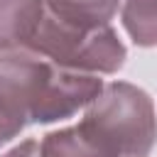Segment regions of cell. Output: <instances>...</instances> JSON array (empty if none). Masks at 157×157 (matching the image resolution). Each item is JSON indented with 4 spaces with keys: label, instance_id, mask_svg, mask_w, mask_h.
I'll return each instance as SVG.
<instances>
[{
    "label": "cell",
    "instance_id": "277c9868",
    "mask_svg": "<svg viewBox=\"0 0 157 157\" xmlns=\"http://www.w3.org/2000/svg\"><path fill=\"white\" fill-rule=\"evenodd\" d=\"M47 15V0H0V52L32 42Z\"/></svg>",
    "mask_w": 157,
    "mask_h": 157
},
{
    "label": "cell",
    "instance_id": "52a82bcc",
    "mask_svg": "<svg viewBox=\"0 0 157 157\" xmlns=\"http://www.w3.org/2000/svg\"><path fill=\"white\" fill-rule=\"evenodd\" d=\"M123 25L135 44L157 47V0H125Z\"/></svg>",
    "mask_w": 157,
    "mask_h": 157
},
{
    "label": "cell",
    "instance_id": "7a4b0ae2",
    "mask_svg": "<svg viewBox=\"0 0 157 157\" xmlns=\"http://www.w3.org/2000/svg\"><path fill=\"white\" fill-rule=\"evenodd\" d=\"M78 125L113 157H145L157 140L150 96L123 81L103 86Z\"/></svg>",
    "mask_w": 157,
    "mask_h": 157
},
{
    "label": "cell",
    "instance_id": "3957f363",
    "mask_svg": "<svg viewBox=\"0 0 157 157\" xmlns=\"http://www.w3.org/2000/svg\"><path fill=\"white\" fill-rule=\"evenodd\" d=\"M27 49L64 69L83 74H113L125 64V47L108 25L83 27L61 20L49 10Z\"/></svg>",
    "mask_w": 157,
    "mask_h": 157
},
{
    "label": "cell",
    "instance_id": "8992f818",
    "mask_svg": "<svg viewBox=\"0 0 157 157\" xmlns=\"http://www.w3.org/2000/svg\"><path fill=\"white\" fill-rule=\"evenodd\" d=\"M47 10L74 25L101 27L118 10V0H47Z\"/></svg>",
    "mask_w": 157,
    "mask_h": 157
},
{
    "label": "cell",
    "instance_id": "5b68a950",
    "mask_svg": "<svg viewBox=\"0 0 157 157\" xmlns=\"http://www.w3.org/2000/svg\"><path fill=\"white\" fill-rule=\"evenodd\" d=\"M39 145H42V157H113L81 125L49 132Z\"/></svg>",
    "mask_w": 157,
    "mask_h": 157
},
{
    "label": "cell",
    "instance_id": "ba28073f",
    "mask_svg": "<svg viewBox=\"0 0 157 157\" xmlns=\"http://www.w3.org/2000/svg\"><path fill=\"white\" fill-rule=\"evenodd\" d=\"M22 128H25L22 120H15V118H10V115H5L0 110V145H5L7 140H12Z\"/></svg>",
    "mask_w": 157,
    "mask_h": 157
},
{
    "label": "cell",
    "instance_id": "6da1fadb",
    "mask_svg": "<svg viewBox=\"0 0 157 157\" xmlns=\"http://www.w3.org/2000/svg\"><path fill=\"white\" fill-rule=\"evenodd\" d=\"M101 91L98 76L64 69L32 49L0 52V110L25 125L69 118Z\"/></svg>",
    "mask_w": 157,
    "mask_h": 157
},
{
    "label": "cell",
    "instance_id": "9c48e42d",
    "mask_svg": "<svg viewBox=\"0 0 157 157\" xmlns=\"http://www.w3.org/2000/svg\"><path fill=\"white\" fill-rule=\"evenodd\" d=\"M2 157H42V145L37 140H25V142H20L17 147H12Z\"/></svg>",
    "mask_w": 157,
    "mask_h": 157
}]
</instances>
